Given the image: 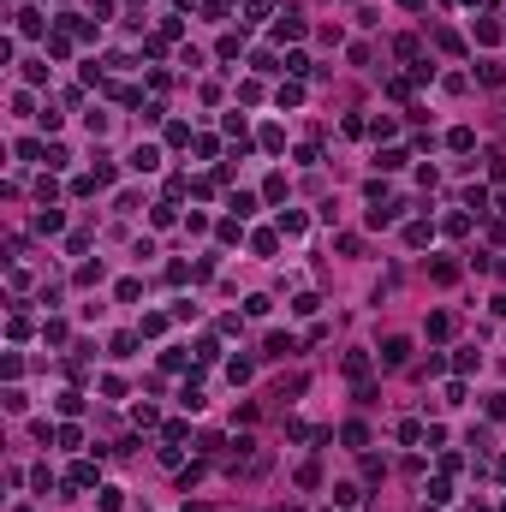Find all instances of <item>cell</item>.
Listing matches in <instances>:
<instances>
[{
    "label": "cell",
    "mask_w": 506,
    "mask_h": 512,
    "mask_svg": "<svg viewBox=\"0 0 506 512\" xmlns=\"http://www.w3.org/2000/svg\"><path fill=\"white\" fill-rule=\"evenodd\" d=\"M405 357H411V340H405V334H387V340H381V363H387V370H399Z\"/></svg>",
    "instance_id": "1"
},
{
    "label": "cell",
    "mask_w": 506,
    "mask_h": 512,
    "mask_svg": "<svg viewBox=\"0 0 506 512\" xmlns=\"http://www.w3.org/2000/svg\"><path fill=\"white\" fill-rule=\"evenodd\" d=\"M125 167H131V173H155V167H161V150H155V143H138Z\"/></svg>",
    "instance_id": "2"
},
{
    "label": "cell",
    "mask_w": 506,
    "mask_h": 512,
    "mask_svg": "<svg viewBox=\"0 0 506 512\" xmlns=\"http://www.w3.org/2000/svg\"><path fill=\"white\" fill-rule=\"evenodd\" d=\"M304 36V12H280L274 19V42H298Z\"/></svg>",
    "instance_id": "3"
},
{
    "label": "cell",
    "mask_w": 506,
    "mask_h": 512,
    "mask_svg": "<svg viewBox=\"0 0 506 512\" xmlns=\"http://www.w3.org/2000/svg\"><path fill=\"white\" fill-rule=\"evenodd\" d=\"M429 280H435V286H453V280H459V262H453V256H435V262H429Z\"/></svg>",
    "instance_id": "4"
},
{
    "label": "cell",
    "mask_w": 506,
    "mask_h": 512,
    "mask_svg": "<svg viewBox=\"0 0 506 512\" xmlns=\"http://www.w3.org/2000/svg\"><path fill=\"white\" fill-rule=\"evenodd\" d=\"M292 352H298L292 334H268V340H262V357H292Z\"/></svg>",
    "instance_id": "5"
},
{
    "label": "cell",
    "mask_w": 506,
    "mask_h": 512,
    "mask_svg": "<svg viewBox=\"0 0 506 512\" xmlns=\"http://www.w3.org/2000/svg\"><path fill=\"white\" fill-rule=\"evenodd\" d=\"M346 382H369V352H346Z\"/></svg>",
    "instance_id": "6"
},
{
    "label": "cell",
    "mask_w": 506,
    "mask_h": 512,
    "mask_svg": "<svg viewBox=\"0 0 506 512\" xmlns=\"http://www.w3.org/2000/svg\"><path fill=\"white\" fill-rule=\"evenodd\" d=\"M447 150L470 155V150H477V131H470V125H453V131H447Z\"/></svg>",
    "instance_id": "7"
},
{
    "label": "cell",
    "mask_w": 506,
    "mask_h": 512,
    "mask_svg": "<svg viewBox=\"0 0 506 512\" xmlns=\"http://www.w3.org/2000/svg\"><path fill=\"white\" fill-rule=\"evenodd\" d=\"M66 489H95V465H90V459H78V465H72V476H66Z\"/></svg>",
    "instance_id": "8"
},
{
    "label": "cell",
    "mask_w": 506,
    "mask_h": 512,
    "mask_svg": "<svg viewBox=\"0 0 506 512\" xmlns=\"http://www.w3.org/2000/svg\"><path fill=\"white\" fill-rule=\"evenodd\" d=\"M429 239H435V226H429V221H411V226H405V244H411V251H423Z\"/></svg>",
    "instance_id": "9"
},
{
    "label": "cell",
    "mask_w": 506,
    "mask_h": 512,
    "mask_svg": "<svg viewBox=\"0 0 506 512\" xmlns=\"http://www.w3.org/2000/svg\"><path fill=\"white\" fill-rule=\"evenodd\" d=\"M221 125H227V137H232V143H239V155H244V150H250V143H244V131H250V125H244V113H227V120H221Z\"/></svg>",
    "instance_id": "10"
},
{
    "label": "cell",
    "mask_w": 506,
    "mask_h": 512,
    "mask_svg": "<svg viewBox=\"0 0 506 512\" xmlns=\"http://www.w3.org/2000/svg\"><path fill=\"white\" fill-rule=\"evenodd\" d=\"M60 226H66V214H60V209H42V214H36V233H48V239H54Z\"/></svg>",
    "instance_id": "11"
},
{
    "label": "cell",
    "mask_w": 506,
    "mask_h": 512,
    "mask_svg": "<svg viewBox=\"0 0 506 512\" xmlns=\"http://www.w3.org/2000/svg\"><path fill=\"white\" fill-rule=\"evenodd\" d=\"M95 506L101 512H120L125 506V489H95Z\"/></svg>",
    "instance_id": "12"
},
{
    "label": "cell",
    "mask_w": 506,
    "mask_h": 512,
    "mask_svg": "<svg viewBox=\"0 0 506 512\" xmlns=\"http://www.w3.org/2000/svg\"><path fill=\"white\" fill-rule=\"evenodd\" d=\"M286 191H292V185H286V173H268V185H262L268 203H286Z\"/></svg>",
    "instance_id": "13"
},
{
    "label": "cell",
    "mask_w": 506,
    "mask_h": 512,
    "mask_svg": "<svg viewBox=\"0 0 506 512\" xmlns=\"http://www.w3.org/2000/svg\"><path fill=\"white\" fill-rule=\"evenodd\" d=\"M405 161H411V155H405V150H381V155H376V167H381V173H399Z\"/></svg>",
    "instance_id": "14"
},
{
    "label": "cell",
    "mask_w": 506,
    "mask_h": 512,
    "mask_svg": "<svg viewBox=\"0 0 506 512\" xmlns=\"http://www.w3.org/2000/svg\"><path fill=\"white\" fill-rule=\"evenodd\" d=\"M477 42L495 48V42H500V19H477Z\"/></svg>",
    "instance_id": "15"
},
{
    "label": "cell",
    "mask_w": 506,
    "mask_h": 512,
    "mask_svg": "<svg viewBox=\"0 0 506 512\" xmlns=\"http://www.w3.org/2000/svg\"><path fill=\"white\" fill-rule=\"evenodd\" d=\"M262 150H268V155L286 150V131H280V125H262Z\"/></svg>",
    "instance_id": "16"
},
{
    "label": "cell",
    "mask_w": 506,
    "mask_h": 512,
    "mask_svg": "<svg viewBox=\"0 0 506 512\" xmlns=\"http://www.w3.org/2000/svg\"><path fill=\"white\" fill-rule=\"evenodd\" d=\"M340 441H346V447H369V429H363V423H346Z\"/></svg>",
    "instance_id": "17"
},
{
    "label": "cell",
    "mask_w": 506,
    "mask_h": 512,
    "mask_svg": "<svg viewBox=\"0 0 506 512\" xmlns=\"http://www.w3.org/2000/svg\"><path fill=\"white\" fill-rule=\"evenodd\" d=\"M453 334V316H447V310H435V316H429V340H447Z\"/></svg>",
    "instance_id": "18"
},
{
    "label": "cell",
    "mask_w": 506,
    "mask_h": 512,
    "mask_svg": "<svg viewBox=\"0 0 506 512\" xmlns=\"http://www.w3.org/2000/svg\"><path fill=\"white\" fill-rule=\"evenodd\" d=\"M465 209L482 214V209H488V185H470V191H465Z\"/></svg>",
    "instance_id": "19"
},
{
    "label": "cell",
    "mask_w": 506,
    "mask_h": 512,
    "mask_svg": "<svg viewBox=\"0 0 506 512\" xmlns=\"http://www.w3.org/2000/svg\"><path fill=\"white\" fill-rule=\"evenodd\" d=\"M435 48H441V54H459L465 42H459V30H435Z\"/></svg>",
    "instance_id": "20"
},
{
    "label": "cell",
    "mask_w": 506,
    "mask_h": 512,
    "mask_svg": "<svg viewBox=\"0 0 506 512\" xmlns=\"http://www.w3.org/2000/svg\"><path fill=\"white\" fill-rule=\"evenodd\" d=\"M227 375H232V382H250V375H257V363H250V357H232Z\"/></svg>",
    "instance_id": "21"
},
{
    "label": "cell",
    "mask_w": 506,
    "mask_h": 512,
    "mask_svg": "<svg viewBox=\"0 0 506 512\" xmlns=\"http://www.w3.org/2000/svg\"><path fill=\"white\" fill-rule=\"evenodd\" d=\"M477 78H482V84H488V90H495V84H506V66H500V60H488V66H482V72H477Z\"/></svg>",
    "instance_id": "22"
},
{
    "label": "cell",
    "mask_w": 506,
    "mask_h": 512,
    "mask_svg": "<svg viewBox=\"0 0 506 512\" xmlns=\"http://www.w3.org/2000/svg\"><path fill=\"white\" fill-rule=\"evenodd\" d=\"M286 72H292V78H310L316 66H310V54H286Z\"/></svg>",
    "instance_id": "23"
},
{
    "label": "cell",
    "mask_w": 506,
    "mask_h": 512,
    "mask_svg": "<svg viewBox=\"0 0 506 512\" xmlns=\"http://www.w3.org/2000/svg\"><path fill=\"white\" fill-rule=\"evenodd\" d=\"M280 233H292V239L304 233V214H298V209H280Z\"/></svg>",
    "instance_id": "24"
},
{
    "label": "cell",
    "mask_w": 506,
    "mask_h": 512,
    "mask_svg": "<svg viewBox=\"0 0 506 512\" xmlns=\"http://www.w3.org/2000/svg\"><path fill=\"white\" fill-rule=\"evenodd\" d=\"M19 30H24V36H42V12L24 6V12H19Z\"/></svg>",
    "instance_id": "25"
},
{
    "label": "cell",
    "mask_w": 506,
    "mask_h": 512,
    "mask_svg": "<svg viewBox=\"0 0 506 512\" xmlns=\"http://www.w3.org/2000/svg\"><path fill=\"white\" fill-rule=\"evenodd\" d=\"M167 143L179 150V143H197V137H191V125H185V120H173V125H167Z\"/></svg>",
    "instance_id": "26"
},
{
    "label": "cell",
    "mask_w": 506,
    "mask_h": 512,
    "mask_svg": "<svg viewBox=\"0 0 506 512\" xmlns=\"http://www.w3.org/2000/svg\"><path fill=\"white\" fill-rule=\"evenodd\" d=\"M138 340H143V334H113V357H131V352H138Z\"/></svg>",
    "instance_id": "27"
},
{
    "label": "cell",
    "mask_w": 506,
    "mask_h": 512,
    "mask_svg": "<svg viewBox=\"0 0 506 512\" xmlns=\"http://www.w3.org/2000/svg\"><path fill=\"white\" fill-rule=\"evenodd\" d=\"M477 363H482V352H470V345H465V352L453 357V370H459V375H470V370H477Z\"/></svg>",
    "instance_id": "28"
},
{
    "label": "cell",
    "mask_w": 506,
    "mask_h": 512,
    "mask_svg": "<svg viewBox=\"0 0 506 512\" xmlns=\"http://www.w3.org/2000/svg\"><path fill=\"white\" fill-rule=\"evenodd\" d=\"M179 405H185V411H202V387H197V382H185V393H179Z\"/></svg>",
    "instance_id": "29"
},
{
    "label": "cell",
    "mask_w": 506,
    "mask_h": 512,
    "mask_svg": "<svg viewBox=\"0 0 506 512\" xmlns=\"http://www.w3.org/2000/svg\"><path fill=\"white\" fill-rule=\"evenodd\" d=\"M274 95H280V108H298V102H304V84H280Z\"/></svg>",
    "instance_id": "30"
},
{
    "label": "cell",
    "mask_w": 506,
    "mask_h": 512,
    "mask_svg": "<svg viewBox=\"0 0 506 512\" xmlns=\"http://www.w3.org/2000/svg\"><path fill=\"white\" fill-rule=\"evenodd\" d=\"M113 292H120V304H138V298H143V286H138V280H120Z\"/></svg>",
    "instance_id": "31"
},
{
    "label": "cell",
    "mask_w": 506,
    "mask_h": 512,
    "mask_svg": "<svg viewBox=\"0 0 506 512\" xmlns=\"http://www.w3.org/2000/svg\"><path fill=\"white\" fill-rule=\"evenodd\" d=\"M54 441H60V447H83V429H78V423H66V429H60Z\"/></svg>",
    "instance_id": "32"
},
{
    "label": "cell",
    "mask_w": 506,
    "mask_h": 512,
    "mask_svg": "<svg viewBox=\"0 0 506 512\" xmlns=\"http://www.w3.org/2000/svg\"><path fill=\"white\" fill-rule=\"evenodd\" d=\"M334 251H340V256H358L363 244H358V233H340V239H334Z\"/></svg>",
    "instance_id": "33"
},
{
    "label": "cell",
    "mask_w": 506,
    "mask_h": 512,
    "mask_svg": "<svg viewBox=\"0 0 506 512\" xmlns=\"http://www.w3.org/2000/svg\"><path fill=\"white\" fill-rule=\"evenodd\" d=\"M78 286H101V262H83V268H78Z\"/></svg>",
    "instance_id": "34"
},
{
    "label": "cell",
    "mask_w": 506,
    "mask_h": 512,
    "mask_svg": "<svg viewBox=\"0 0 506 512\" xmlns=\"http://www.w3.org/2000/svg\"><path fill=\"white\" fill-rule=\"evenodd\" d=\"M316 304H322L316 292H298V298H292V310H298V316H316Z\"/></svg>",
    "instance_id": "35"
},
{
    "label": "cell",
    "mask_w": 506,
    "mask_h": 512,
    "mask_svg": "<svg viewBox=\"0 0 506 512\" xmlns=\"http://www.w3.org/2000/svg\"><path fill=\"white\" fill-rule=\"evenodd\" d=\"M429 501H435V506L453 501V483H447V476H435V483H429Z\"/></svg>",
    "instance_id": "36"
},
{
    "label": "cell",
    "mask_w": 506,
    "mask_h": 512,
    "mask_svg": "<svg viewBox=\"0 0 506 512\" xmlns=\"http://www.w3.org/2000/svg\"><path fill=\"white\" fill-rule=\"evenodd\" d=\"M274 244H280L274 233H257V239H250V251H257V256H274Z\"/></svg>",
    "instance_id": "37"
},
{
    "label": "cell",
    "mask_w": 506,
    "mask_h": 512,
    "mask_svg": "<svg viewBox=\"0 0 506 512\" xmlns=\"http://www.w3.org/2000/svg\"><path fill=\"white\" fill-rule=\"evenodd\" d=\"M239 48H244V36H221V48H215V54H221V60H239Z\"/></svg>",
    "instance_id": "38"
},
{
    "label": "cell",
    "mask_w": 506,
    "mask_h": 512,
    "mask_svg": "<svg viewBox=\"0 0 506 512\" xmlns=\"http://www.w3.org/2000/svg\"><path fill=\"white\" fill-rule=\"evenodd\" d=\"M138 334H149V340H161V334H167V316H143V328H138Z\"/></svg>",
    "instance_id": "39"
},
{
    "label": "cell",
    "mask_w": 506,
    "mask_h": 512,
    "mask_svg": "<svg viewBox=\"0 0 506 512\" xmlns=\"http://www.w3.org/2000/svg\"><path fill=\"white\" fill-rule=\"evenodd\" d=\"M197 483H202V465H185V471H179V489H185V494H191Z\"/></svg>",
    "instance_id": "40"
},
{
    "label": "cell",
    "mask_w": 506,
    "mask_h": 512,
    "mask_svg": "<svg viewBox=\"0 0 506 512\" xmlns=\"http://www.w3.org/2000/svg\"><path fill=\"white\" fill-rule=\"evenodd\" d=\"M488 179H495V185H506V155H500V150L488 155Z\"/></svg>",
    "instance_id": "41"
},
{
    "label": "cell",
    "mask_w": 506,
    "mask_h": 512,
    "mask_svg": "<svg viewBox=\"0 0 506 512\" xmlns=\"http://www.w3.org/2000/svg\"><path fill=\"white\" fill-rule=\"evenodd\" d=\"M488 417H495V423L506 417V393H488Z\"/></svg>",
    "instance_id": "42"
},
{
    "label": "cell",
    "mask_w": 506,
    "mask_h": 512,
    "mask_svg": "<svg viewBox=\"0 0 506 512\" xmlns=\"http://www.w3.org/2000/svg\"><path fill=\"white\" fill-rule=\"evenodd\" d=\"M268 12H274V0H250V24H257V19H268Z\"/></svg>",
    "instance_id": "43"
},
{
    "label": "cell",
    "mask_w": 506,
    "mask_h": 512,
    "mask_svg": "<svg viewBox=\"0 0 506 512\" xmlns=\"http://www.w3.org/2000/svg\"><path fill=\"white\" fill-rule=\"evenodd\" d=\"M399 6H405V12H423V0H399Z\"/></svg>",
    "instance_id": "44"
},
{
    "label": "cell",
    "mask_w": 506,
    "mask_h": 512,
    "mask_svg": "<svg viewBox=\"0 0 506 512\" xmlns=\"http://www.w3.org/2000/svg\"><path fill=\"white\" fill-rule=\"evenodd\" d=\"M465 6H488V0H465Z\"/></svg>",
    "instance_id": "45"
},
{
    "label": "cell",
    "mask_w": 506,
    "mask_h": 512,
    "mask_svg": "<svg viewBox=\"0 0 506 512\" xmlns=\"http://www.w3.org/2000/svg\"><path fill=\"white\" fill-rule=\"evenodd\" d=\"M12 512H36V506H12Z\"/></svg>",
    "instance_id": "46"
},
{
    "label": "cell",
    "mask_w": 506,
    "mask_h": 512,
    "mask_svg": "<svg viewBox=\"0 0 506 512\" xmlns=\"http://www.w3.org/2000/svg\"><path fill=\"white\" fill-rule=\"evenodd\" d=\"M185 512H209V506H185Z\"/></svg>",
    "instance_id": "47"
},
{
    "label": "cell",
    "mask_w": 506,
    "mask_h": 512,
    "mask_svg": "<svg viewBox=\"0 0 506 512\" xmlns=\"http://www.w3.org/2000/svg\"><path fill=\"white\" fill-rule=\"evenodd\" d=\"M477 512H482V506H477Z\"/></svg>",
    "instance_id": "48"
}]
</instances>
